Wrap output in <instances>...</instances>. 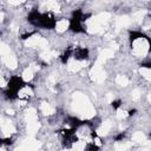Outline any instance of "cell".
Masks as SVG:
<instances>
[{
    "label": "cell",
    "mask_w": 151,
    "mask_h": 151,
    "mask_svg": "<svg viewBox=\"0 0 151 151\" xmlns=\"http://www.w3.org/2000/svg\"><path fill=\"white\" fill-rule=\"evenodd\" d=\"M88 17L90 14H85L81 9H74L71 14V18L68 19L67 28L76 34L86 33V28H84V21H86Z\"/></svg>",
    "instance_id": "obj_1"
},
{
    "label": "cell",
    "mask_w": 151,
    "mask_h": 151,
    "mask_svg": "<svg viewBox=\"0 0 151 151\" xmlns=\"http://www.w3.org/2000/svg\"><path fill=\"white\" fill-rule=\"evenodd\" d=\"M58 26V19L52 12H41L40 20L38 24L37 28H42V29H54Z\"/></svg>",
    "instance_id": "obj_2"
},
{
    "label": "cell",
    "mask_w": 151,
    "mask_h": 151,
    "mask_svg": "<svg viewBox=\"0 0 151 151\" xmlns=\"http://www.w3.org/2000/svg\"><path fill=\"white\" fill-rule=\"evenodd\" d=\"M90 57V50L85 46H77L73 47V54L72 58L76 61H85Z\"/></svg>",
    "instance_id": "obj_3"
},
{
    "label": "cell",
    "mask_w": 151,
    "mask_h": 151,
    "mask_svg": "<svg viewBox=\"0 0 151 151\" xmlns=\"http://www.w3.org/2000/svg\"><path fill=\"white\" fill-rule=\"evenodd\" d=\"M72 54H73V47L72 46H68V47H66V50H64V52L60 54V61H61V64H64V65H66L67 63H68V60L72 58Z\"/></svg>",
    "instance_id": "obj_4"
},
{
    "label": "cell",
    "mask_w": 151,
    "mask_h": 151,
    "mask_svg": "<svg viewBox=\"0 0 151 151\" xmlns=\"http://www.w3.org/2000/svg\"><path fill=\"white\" fill-rule=\"evenodd\" d=\"M122 105H123V101H122L120 99H116V100H113V101L111 103V106H112L113 110H118V109H120Z\"/></svg>",
    "instance_id": "obj_5"
},
{
    "label": "cell",
    "mask_w": 151,
    "mask_h": 151,
    "mask_svg": "<svg viewBox=\"0 0 151 151\" xmlns=\"http://www.w3.org/2000/svg\"><path fill=\"white\" fill-rule=\"evenodd\" d=\"M125 134H126L125 132H119V133L114 137V140H116V142H120V140H123V139L125 138Z\"/></svg>",
    "instance_id": "obj_6"
},
{
    "label": "cell",
    "mask_w": 151,
    "mask_h": 151,
    "mask_svg": "<svg viewBox=\"0 0 151 151\" xmlns=\"http://www.w3.org/2000/svg\"><path fill=\"white\" fill-rule=\"evenodd\" d=\"M150 138H151V132H150Z\"/></svg>",
    "instance_id": "obj_7"
}]
</instances>
